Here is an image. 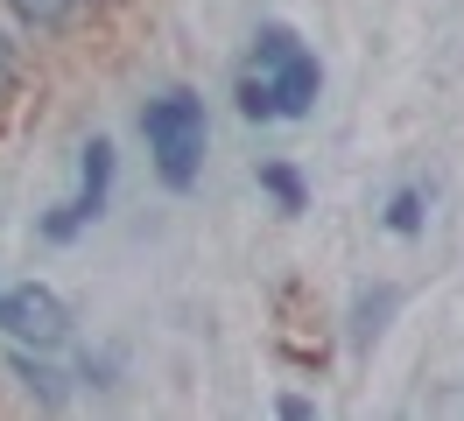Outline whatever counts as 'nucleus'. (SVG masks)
<instances>
[{"label":"nucleus","mask_w":464,"mask_h":421,"mask_svg":"<svg viewBox=\"0 0 464 421\" xmlns=\"http://www.w3.org/2000/svg\"><path fill=\"white\" fill-rule=\"evenodd\" d=\"M7 7H14L29 28H63L71 14H78V0H7Z\"/></svg>","instance_id":"39448f33"},{"label":"nucleus","mask_w":464,"mask_h":421,"mask_svg":"<svg viewBox=\"0 0 464 421\" xmlns=\"http://www.w3.org/2000/svg\"><path fill=\"white\" fill-rule=\"evenodd\" d=\"M14 379H22V387H29V393H43V400H50V407H57V400H63V387H57V372H50V365H43V359H29V351H22V359H14Z\"/></svg>","instance_id":"423d86ee"},{"label":"nucleus","mask_w":464,"mask_h":421,"mask_svg":"<svg viewBox=\"0 0 464 421\" xmlns=\"http://www.w3.org/2000/svg\"><path fill=\"white\" fill-rule=\"evenodd\" d=\"M141 134H148V155L162 168V183H169V190H190L198 168H204V99L198 91H162V99H148Z\"/></svg>","instance_id":"f03ea898"},{"label":"nucleus","mask_w":464,"mask_h":421,"mask_svg":"<svg viewBox=\"0 0 464 421\" xmlns=\"http://www.w3.org/2000/svg\"><path fill=\"white\" fill-rule=\"evenodd\" d=\"M387 225H394V232H415V225H422V190L394 196V204H387Z\"/></svg>","instance_id":"6e6552de"},{"label":"nucleus","mask_w":464,"mask_h":421,"mask_svg":"<svg viewBox=\"0 0 464 421\" xmlns=\"http://www.w3.org/2000/svg\"><path fill=\"white\" fill-rule=\"evenodd\" d=\"M317 84H324V71H317V56L295 43V28H261L254 63L239 78V112L246 120H295V112H310Z\"/></svg>","instance_id":"f257e3e1"},{"label":"nucleus","mask_w":464,"mask_h":421,"mask_svg":"<svg viewBox=\"0 0 464 421\" xmlns=\"http://www.w3.org/2000/svg\"><path fill=\"white\" fill-rule=\"evenodd\" d=\"M387 309H394V288H380L373 302H359V344H366V337H380V316H387Z\"/></svg>","instance_id":"1a4fd4ad"},{"label":"nucleus","mask_w":464,"mask_h":421,"mask_svg":"<svg viewBox=\"0 0 464 421\" xmlns=\"http://www.w3.org/2000/svg\"><path fill=\"white\" fill-rule=\"evenodd\" d=\"M261 183H267V196H275L282 211H303V183H295V168L267 162V168H261Z\"/></svg>","instance_id":"0eeeda50"},{"label":"nucleus","mask_w":464,"mask_h":421,"mask_svg":"<svg viewBox=\"0 0 464 421\" xmlns=\"http://www.w3.org/2000/svg\"><path fill=\"white\" fill-rule=\"evenodd\" d=\"M106 196H113V140H85V162H78V196L57 204L50 218H43V239H78L99 211H106Z\"/></svg>","instance_id":"7ed1b4c3"},{"label":"nucleus","mask_w":464,"mask_h":421,"mask_svg":"<svg viewBox=\"0 0 464 421\" xmlns=\"http://www.w3.org/2000/svg\"><path fill=\"white\" fill-rule=\"evenodd\" d=\"M14 91V50H7V35H0V99Z\"/></svg>","instance_id":"9d476101"},{"label":"nucleus","mask_w":464,"mask_h":421,"mask_svg":"<svg viewBox=\"0 0 464 421\" xmlns=\"http://www.w3.org/2000/svg\"><path fill=\"white\" fill-rule=\"evenodd\" d=\"M0 330L22 337V344H35V351H50V344H63L71 337V309H63L57 288H7L0 295Z\"/></svg>","instance_id":"20e7f679"}]
</instances>
